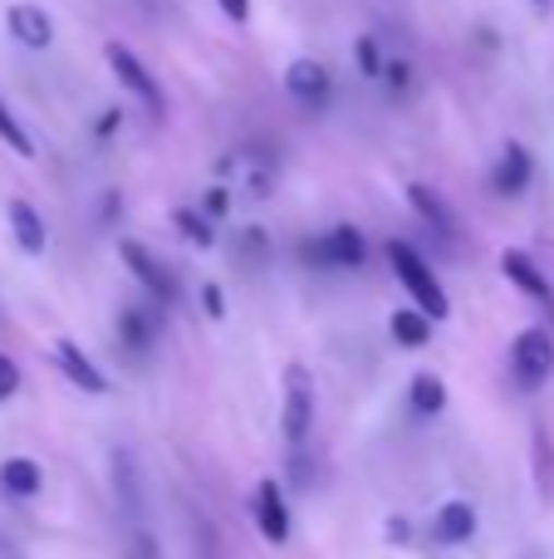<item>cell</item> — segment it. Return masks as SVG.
Segmentation results:
<instances>
[{
  "mask_svg": "<svg viewBox=\"0 0 554 559\" xmlns=\"http://www.w3.org/2000/svg\"><path fill=\"white\" fill-rule=\"evenodd\" d=\"M388 329H393V338H398L402 348H422L432 338V319L422 314V309H393Z\"/></svg>",
  "mask_w": 554,
  "mask_h": 559,
  "instance_id": "cell-19",
  "label": "cell"
},
{
  "mask_svg": "<svg viewBox=\"0 0 554 559\" xmlns=\"http://www.w3.org/2000/svg\"><path fill=\"white\" fill-rule=\"evenodd\" d=\"M202 305H206V314H212V319H226V295H221V285H202Z\"/></svg>",
  "mask_w": 554,
  "mask_h": 559,
  "instance_id": "cell-27",
  "label": "cell"
},
{
  "mask_svg": "<svg viewBox=\"0 0 554 559\" xmlns=\"http://www.w3.org/2000/svg\"><path fill=\"white\" fill-rule=\"evenodd\" d=\"M501 275H506L510 285L520 289V295L540 299V305H554V295H550V280H545V271H540V265L530 261L526 251H501Z\"/></svg>",
  "mask_w": 554,
  "mask_h": 559,
  "instance_id": "cell-12",
  "label": "cell"
},
{
  "mask_svg": "<svg viewBox=\"0 0 554 559\" xmlns=\"http://www.w3.org/2000/svg\"><path fill=\"white\" fill-rule=\"evenodd\" d=\"M280 432L290 442V452H300L314 432V378L300 364L285 368V413H280Z\"/></svg>",
  "mask_w": 554,
  "mask_h": 559,
  "instance_id": "cell-3",
  "label": "cell"
},
{
  "mask_svg": "<svg viewBox=\"0 0 554 559\" xmlns=\"http://www.w3.org/2000/svg\"><path fill=\"white\" fill-rule=\"evenodd\" d=\"M226 206H231L226 187H212V192H206V212H212V216H226Z\"/></svg>",
  "mask_w": 554,
  "mask_h": 559,
  "instance_id": "cell-30",
  "label": "cell"
},
{
  "mask_svg": "<svg viewBox=\"0 0 554 559\" xmlns=\"http://www.w3.org/2000/svg\"><path fill=\"white\" fill-rule=\"evenodd\" d=\"M10 231H15V241H20V251L25 255H45V246H49V231H45V222H39V212L29 202H10Z\"/></svg>",
  "mask_w": 554,
  "mask_h": 559,
  "instance_id": "cell-16",
  "label": "cell"
},
{
  "mask_svg": "<svg viewBox=\"0 0 554 559\" xmlns=\"http://www.w3.org/2000/svg\"><path fill=\"white\" fill-rule=\"evenodd\" d=\"M304 261L334 265V271H359V265L369 261V246H363V236L353 231V226H334L320 241H304Z\"/></svg>",
  "mask_w": 554,
  "mask_h": 559,
  "instance_id": "cell-5",
  "label": "cell"
},
{
  "mask_svg": "<svg viewBox=\"0 0 554 559\" xmlns=\"http://www.w3.org/2000/svg\"><path fill=\"white\" fill-rule=\"evenodd\" d=\"M216 5H221V15L236 20V25H245V20H251V0H216Z\"/></svg>",
  "mask_w": 554,
  "mask_h": 559,
  "instance_id": "cell-28",
  "label": "cell"
},
{
  "mask_svg": "<svg viewBox=\"0 0 554 559\" xmlns=\"http://www.w3.org/2000/svg\"><path fill=\"white\" fill-rule=\"evenodd\" d=\"M55 364H59V373L79 388V393H94V397L108 393V373L74 344V338H59V344H55Z\"/></svg>",
  "mask_w": 554,
  "mask_h": 559,
  "instance_id": "cell-9",
  "label": "cell"
},
{
  "mask_svg": "<svg viewBox=\"0 0 554 559\" xmlns=\"http://www.w3.org/2000/svg\"><path fill=\"white\" fill-rule=\"evenodd\" d=\"M118 344H123L128 354H137V358H143L147 348H157V324H153V314H147V309H137V305H123V309H118Z\"/></svg>",
  "mask_w": 554,
  "mask_h": 559,
  "instance_id": "cell-14",
  "label": "cell"
},
{
  "mask_svg": "<svg viewBox=\"0 0 554 559\" xmlns=\"http://www.w3.org/2000/svg\"><path fill=\"white\" fill-rule=\"evenodd\" d=\"M108 472H113V501H118V511H123L133 525H143V476H137L133 452H128V447H113V456H108Z\"/></svg>",
  "mask_w": 554,
  "mask_h": 559,
  "instance_id": "cell-7",
  "label": "cell"
},
{
  "mask_svg": "<svg viewBox=\"0 0 554 559\" xmlns=\"http://www.w3.org/2000/svg\"><path fill=\"white\" fill-rule=\"evenodd\" d=\"M481 515L471 501H447L437 515H432V540L437 545H467L471 535H477Z\"/></svg>",
  "mask_w": 554,
  "mask_h": 559,
  "instance_id": "cell-10",
  "label": "cell"
},
{
  "mask_svg": "<svg viewBox=\"0 0 554 559\" xmlns=\"http://www.w3.org/2000/svg\"><path fill=\"white\" fill-rule=\"evenodd\" d=\"M255 525H261V535L270 545L290 540V506H285V491H280V481H275V476L255 481Z\"/></svg>",
  "mask_w": 554,
  "mask_h": 559,
  "instance_id": "cell-8",
  "label": "cell"
},
{
  "mask_svg": "<svg viewBox=\"0 0 554 559\" xmlns=\"http://www.w3.org/2000/svg\"><path fill=\"white\" fill-rule=\"evenodd\" d=\"M104 59H108V69L118 74V84H123L128 94L137 98V104L153 108V114H162V88H157V79L147 74V64L133 55V49L118 45V39H113V45H104Z\"/></svg>",
  "mask_w": 554,
  "mask_h": 559,
  "instance_id": "cell-4",
  "label": "cell"
},
{
  "mask_svg": "<svg viewBox=\"0 0 554 559\" xmlns=\"http://www.w3.org/2000/svg\"><path fill=\"white\" fill-rule=\"evenodd\" d=\"M172 226H177V231L186 236V241H196V246H202V251H206V246L216 241V236H212V226H206V216L186 212V206H182V212H172Z\"/></svg>",
  "mask_w": 554,
  "mask_h": 559,
  "instance_id": "cell-22",
  "label": "cell"
},
{
  "mask_svg": "<svg viewBox=\"0 0 554 559\" xmlns=\"http://www.w3.org/2000/svg\"><path fill=\"white\" fill-rule=\"evenodd\" d=\"M530 173H535V167H530V153L520 143H510L506 153H501V167H496V192L501 197H520L530 187Z\"/></svg>",
  "mask_w": 554,
  "mask_h": 559,
  "instance_id": "cell-17",
  "label": "cell"
},
{
  "mask_svg": "<svg viewBox=\"0 0 554 559\" xmlns=\"http://www.w3.org/2000/svg\"><path fill=\"white\" fill-rule=\"evenodd\" d=\"M353 55H359V69H363V74H369V79H383V64H378V45H373L369 35H363L359 45H353Z\"/></svg>",
  "mask_w": 554,
  "mask_h": 559,
  "instance_id": "cell-25",
  "label": "cell"
},
{
  "mask_svg": "<svg viewBox=\"0 0 554 559\" xmlns=\"http://www.w3.org/2000/svg\"><path fill=\"white\" fill-rule=\"evenodd\" d=\"M408 202H412V212L422 216V222L432 226V231H442V236H457V216L442 206V197L432 192V187H422V182H412L408 187Z\"/></svg>",
  "mask_w": 554,
  "mask_h": 559,
  "instance_id": "cell-18",
  "label": "cell"
},
{
  "mask_svg": "<svg viewBox=\"0 0 554 559\" xmlns=\"http://www.w3.org/2000/svg\"><path fill=\"white\" fill-rule=\"evenodd\" d=\"M285 88H290L304 108H320L324 98H329V69H324L320 59H294V64L285 69Z\"/></svg>",
  "mask_w": 554,
  "mask_h": 559,
  "instance_id": "cell-11",
  "label": "cell"
},
{
  "mask_svg": "<svg viewBox=\"0 0 554 559\" xmlns=\"http://www.w3.org/2000/svg\"><path fill=\"white\" fill-rule=\"evenodd\" d=\"M388 265H393V275L402 280V289L412 295V305H418L432 324H442V319L451 314V299H447V289H442V280L432 275V265L422 261L408 241H388Z\"/></svg>",
  "mask_w": 554,
  "mask_h": 559,
  "instance_id": "cell-1",
  "label": "cell"
},
{
  "mask_svg": "<svg viewBox=\"0 0 554 559\" xmlns=\"http://www.w3.org/2000/svg\"><path fill=\"white\" fill-rule=\"evenodd\" d=\"M383 535H388V545H408V540H412V525L402 521V515H393L388 531H383Z\"/></svg>",
  "mask_w": 554,
  "mask_h": 559,
  "instance_id": "cell-29",
  "label": "cell"
},
{
  "mask_svg": "<svg viewBox=\"0 0 554 559\" xmlns=\"http://www.w3.org/2000/svg\"><path fill=\"white\" fill-rule=\"evenodd\" d=\"M128 559H162V545L147 525H128Z\"/></svg>",
  "mask_w": 554,
  "mask_h": 559,
  "instance_id": "cell-23",
  "label": "cell"
},
{
  "mask_svg": "<svg viewBox=\"0 0 554 559\" xmlns=\"http://www.w3.org/2000/svg\"><path fill=\"white\" fill-rule=\"evenodd\" d=\"M39 486H45L39 462H29V456H5V462H0V491L5 496L29 501V496H39Z\"/></svg>",
  "mask_w": 554,
  "mask_h": 559,
  "instance_id": "cell-15",
  "label": "cell"
},
{
  "mask_svg": "<svg viewBox=\"0 0 554 559\" xmlns=\"http://www.w3.org/2000/svg\"><path fill=\"white\" fill-rule=\"evenodd\" d=\"M15 393H20V364L10 354H0V403H10Z\"/></svg>",
  "mask_w": 554,
  "mask_h": 559,
  "instance_id": "cell-24",
  "label": "cell"
},
{
  "mask_svg": "<svg viewBox=\"0 0 554 559\" xmlns=\"http://www.w3.org/2000/svg\"><path fill=\"white\" fill-rule=\"evenodd\" d=\"M5 25L25 49H49V39H55V20H49L39 5H10Z\"/></svg>",
  "mask_w": 554,
  "mask_h": 559,
  "instance_id": "cell-13",
  "label": "cell"
},
{
  "mask_svg": "<svg viewBox=\"0 0 554 559\" xmlns=\"http://www.w3.org/2000/svg\"><path fill=\"white\" fill-rule=\"evenodd\" d=\"M0 143H5V147H15L20 157H35V143H29V133L15 123V114H10V104H5V98H0Z\"/></svg>",
  "mask_w": 554,
  "mask_h": 559,
  "instance_id": "cell-21",
  "label": "cell"
},
{
  "mask_svg": "<svg viewBox=\"0 0 554 559\" xmlns=\"http://www.w3.org/2000/svg\"><path fill=\"white\" fill-rule=\"evenodd\" d=\"M510 373L526 393H540V388L554 378V338L545 329H520L516 344H510Z\"/></svg>",
  "mask_w": 554,
  "mask_h": 559,
  "instance_id": "cell-2",
  "label": "cell"
},
{
  "mask_svg": "<svg viewBox=\"0 0 554 559\" xmlns=\"http://www.w3.org/2000/svg\"><path fill=\"white\" fill-rule=\"evenodd\" d=\"M118 255H123V265L133 271V280L157 299V305H177V280H172V271H167V265L157 261L153 251H147V246L118 241Z\"/></svg>",
  "mask_w": 554,
  "mask_h": 559,
  "instance_id": "cell-6",
  "label": "cell"
},
{
  "mask_svg": "<svg viewBox=\"0 0 554 559\" xmlns=\"http://www.w3.org/2000/svg\"><path fill=\"white\" fill-rule=\"evenodd\" d=\"M408 59H388V64H383V79H388V88L393 94H402V88H408Z\"/></svg>",
  "mask_w": 554,
  "mask_h": 559,
  "instance_id": "cell-26",
  "label": "cell"
},
{
  "mask_svg": "<svg viewBox=\"0 0 554 559\" xmlns=\"http://www.w3.org/2000/svg\"><path fill=\"white\" fill-rule=\"evenodd\" d=\"M118 123H123V114H118V108H108V114L104 118H98V133H113V128Z\"/></svg>",
  "mask_w": 554,
  "mask_h": 559,
  "instance_id": "cell-31",
  "label": "cell"
},
{
  "mask_svg": "<svg viewBox=\"0 0 554 559\" xmlns=\"http://www.w3.org/2000/svg\"><path fill=\"white\" fill-rule=\"evenodd\" d=\"M408 397H412V407H418L422 417H437L442 407H447V383H442L437 373H418L412 378V388H408Z\"/></svg>",
  "mask_w": 554,
  "mask_h": 559,
  "instance_id": "cell-20",
  "label": "cell"
}]
</instances>
